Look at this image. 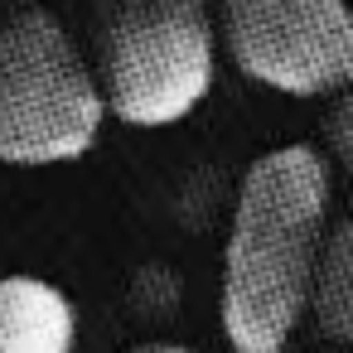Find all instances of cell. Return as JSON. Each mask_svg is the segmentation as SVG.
Returning <instances> with one entry per match:
<instances>
[{
    "label": "cell",
    "mask_w": 353,
    "mask_h": 353,
    "mask_svg": "<svg viewBox=\"0 0 353 353\" xmlns=\"http://www.w3.org/2000/svg\"><path fill=\"white\" fill-rule=\"evenodd\" d=\"M329 228V160L314 145L252 160L223 247L218 314L232 353H285L310 314Z\"/></svg>",
    "instance_id": "cell-1"
},
{
    "label": "cell",
    "mask_w": 353,
    "mask_h": 353,
    "mask_svg": "<svg viewBox=\"0 0 353 353\" xmlns=\"http://www.w3.org/2000/svg\"><path fill=\"white\" fill-rule=\"evenodd\" d=\"M92 68L107 92V112L121 126H179L213 92V0H102Z\"/></svg>",
    "instance_id": "cell-2"
},
{
    "label": "cell",
    "mask_w": 353,
    "mask_h": 353,
    "mask_svg": "<svg viewBox=\"0 0 353 353\" xmlns=\"http://www.w3.org/2000/svg\"><path fill=\"white\" fill-rule=\"evenodd\" d=\"M107 117L97 68L49 10L0 25V165H73L97 145Z\"/></svg>",
    "instance_id": "cell-3"
},
{
    "label": "cell",
    "mask_w": 353,
    "mask_h": 353,
    "mask_svg": "<svg viewBox=\"0 0 353 353\" xmlns=\"http://www.w3.org/2000/svg\"><path fill=\"white\" fill-rule=\"evenodd\" d=\"M223 44L242 78L281 97H339L353 88L348 0H218Z\"/></svg>",
    "instance_id": "cell-4"
},
{
    "label": "cell",
    "mask_w": 353,
    "mask_h": 353,
    "mask_svg": "<svg viewBox=\"0 0 353 353\" xmlns=\"http://www.w3.org/2000/svg\"><path fill=\"white\" fill-rule=\"evenodd\" d=\"M78 305L39 276H0V353H73Z\"/></svg>",
    "instance_id": "cell-5"
},
{
    "label": "cell",
    "mask_w": 353,
    "mask_h": 353,
    "mask_svg": "<svg viewBox=\"0 0 353 353\" xmlns=\"http://www.w3.org/2000/svg\"><path fill=\"white\" fill-rule=\"evenodd\" d=\"M310 319L319 324V334L334 348L353 353V218L329 228L314 295H310Z\"/></svg>",
    "instance_id": "cell-6"
},
{
    "label": "cell",
    "mask_w": 353,
    "mask_h": 353,
    "mask_svg": "<svg viewBox=\"0 0 353 353\" xmlns=\"http://www.w3.org/2000/svg\"><path fill=\"white\" fill-rule=\"evenodd\" d=\"M324 136H329V150L353 170V88H348V92H339V102H334V112H329Z\"/></svg>",
    "instance_id": "cell-7"
},
{
    "label": "cell",
    "mask_w": 353,
    "mask_h": 353,
    "mask_svg": "<svg viewBox=\"0 0 353 353\" xmlns=\"http://www.w3.org/2000/svg\"><path fill=\"white\" fill-rule=\"evenodd\" d=\"M131 353H194L184 343H145V348H131Z\"/></svg>",
    "instance_id": "cell-8"
},
{
    "label": "cell",
    "mask_w": 353,
    "mask_h": 353,
    "mask_svg": "<svg viewBox=\"0 0 353 353\" xmlns=\"http://www.w3.org/2000/svg\"><path fill=\"white\" fill-rule=\"evenodd\" d=\"M6 6H10L15 15H25V10H39V6H44V0H6Z\"/></svg>",
    "instance_id": "cell-9"
},
{
    "label": "cell",
    "mask_w": 353,
    "mask_h": 353,
    "mask_svg": "<svg viewBox=\"0 0 353 353\" xmlns=\"http://www.w3.org/2000/svg\"><path fill=\"white\" fill-rule=\"evenodd\" d=\"M319 353H348V348H319Z\"/></svg>",
    "instance_id": "cell-10"
}]
</instances>
